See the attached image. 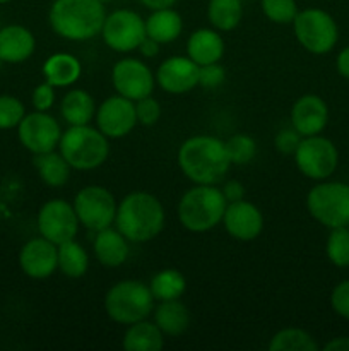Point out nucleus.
Wrapping results in <instances>:
<instances>
[{"mask_svg": "<svg viewBox=\"0 0 349 351\" xmlns=\"http://www.w3.org/2000/svg\"><path fill=\"white\" fill-rule=\"evenodd\" d=\"M177 161L181 173L195 185H218L231 167L226 141L207 134L185 139L178 147Z\"/></svg>", "mask_w": 349, "mask_h": 351, "instance_id": "1", "label": "nucleus"}, {"mask_svg": "<svg viewBox=\"0 0 349 351\" xmlns=\"http://www.w3.org/2000/svg\"><path fill=\"white\" fill-rule=\"evenodd\" d=\"M166 213L156 195L137 191L118 202L115 228L130 243H146L156 239L164 228Z\"/></svg>", "mask_w": 349, "mask_h": 351, "instance_id": "2", "label": "nucleus"}, {"mask_svg": "<svg viewBox=\"0 0 349 351\" xmlns=\"http://www.w3.org/2000/svg\"><path fill=\"white\" fill-rule=\"evenodd\" d=\"M105 19V3L99 0H55L48 14L53 33L67 41L92 40Z\"/></svg>", "mask_w": 349, "mask_h": 351, "instance_id": "3", "label": "nucleus"}, {"mask_svg": "<svg viewBox=\"0 0 349 351\" xmlns=\"http://www.w3.org/2000/svg\"><path fill=\"white\" fill-rule=\"evenodd\" d=\"M228 201L216 185H194L178 201V221L190 233H207L222 221Z\"/></svg>", "mask_w": 349, "mask_h": 351, "instance_id": "4", "label": "nucleus"}, {"mask_svg": "<svg viewBox=\"0 0 349 351\" xmlns=\"http://www.w3.org/2000/svg\"><path fill=\"white\" fill-rule=\"evenodd\" d=\"M58 151L67 160L72 170H96L109 156V139L98 129L88 125H68L62 132Z\"/></svg>", "mask_w": 349, "mask_h": 351, "instance_id": "5", "label": "nucleus"}, {"mask_svg": "<svg viewBox=\"0 0 349 351\" xmlns=\"http://www.w3.org/2000/svg\"><path fill=\"white\" fill-rule=\"evenodd\" d=\"M154 302L149 285L140 280H122L106 291L105 311L116 324L130 326L149 317Z\"/></svg>", "mask_w": 349, "mask_h": 351, "instance_id": "6", "label": "nucleus"}, {"mask_svg": "<svg viewBox=\"0 0 349 351\" xmlns=\"http://www.w3.org/2000/svg\"><path fill=\"white\" fill-rule=\"evenodd\" d=\"M311 218L325 228L349 226V185L342 182H318L307 194Z\"/></svg>", "mask_w": 349, "mask_h": 351, "instance_id": "7", "label": "nucleus"}, {"mask_svg": "<svg viewBox=\"0 0 349 351\" xmlns=\"http://www.w3.org/2000/svg\"><path fill=\"white\" fill-rule=\"evenodd\" d=\"M293 31L298 43L311 55L328 53L334 50L339 40L335 19L318 7L298 10L293 21Z\"/></svg>", "mask_w": 349, "mask_h": 351, "instance_id": "8", "label": "nucleus"}, {"mask_svg": "<svg viewBox=\"0 0 349 351\" xmlns=\"http://www.w3.org/2000/svg\"><path fill=\"white\" fill-rule=\"evenodd\" d=\"M293 156L300 173L315 182L327 180L339 165L337 147L322 134L303 137Z\"/></svg>", "mask_w": 349, "mask_h": 351, "instance_id": "9", "label": "nucleus"}, {"mask_svg": "<svg viewBox=\"0 0 349 351\" xmlns=\"http://www.w3.org/2000/svg\"><path fill=\"white\" fill-rule=\"evenodd\" d=\"M72 206H74L81 226L91 232L96 233L115 225L118 202L106 187L86 185L75 194Z\"/></svg>", "mask_w": 349, "mask_h": 351, "instance_id": "10", "label": "nucleus"}, {"mask_svg": "<svg viewBox=\"0 0 349 351\" xmlns=\"http://www.w3.org/2000/svg\"><path fill=\"white\" fill-rule=\"evenodd\" d=\"M101 38L109 50L116 53H130L142 43L146 33V19L132 9H118L106 14L101 27Z\"/></svg>", "mask_w": 349, "mask_h": 351, "instance_id": "11", "label": "nucleus"}, {"mask_svg": "<svg viewBox=\"0 0 349 351\" xmlns=\"http://www.w3.org/2000/svg\"><path fill=\"white\" fill-rule=\"evenodd\" d=\"M38 232L55 245L74 240L79 233V218L72 202L65 199H50L38 211Z\"/></svg>", "mask_w": 349, "mask_h": 351, "instance_id": "12", "label": "nucleus"}, {"mask_svg": "<svg viewBox=\"0 0 349 351\" xmlns=\"http://www.w3.org/2000/svg\"><path fill=\"white\" fill-rule=\"evenodd\" d=\"M62 127L57 119L48 112L26 113L21 123L17 125V137L24 149L33 154H43L55 151L62 139Z\"/></svg>", "mask_w": 349, "mask_h": 351, "instance_id": "13", "label": "nucleus"}, {"mask_svg": "<svg viewBox=\"0 0 349 351\" xmlns=\"http://www.w3.org/2000/svg\"><path fill=\"white\" fill-rule=\"evenodd\" d=\"M112 84L116 95L137 101L151 96L156 86V77L146 62L140 58L125 57L115 62L112 69Z\"/></svg>", "mask_w": 349, "mask_h": 351, "instance_id": "14", "label": "nucleus"}, {"mask_svg": "<svg viewBox=\"0 0 349 351\" xmlns=\"http://www.w3.org/2000/svg\"><path fill=\"white\" fill-rule=\"evenodd\" d=\"M94 122L108 139H122L135 129V105L120 95L109 96L96 106Z\"/></svg>", "mask_w": 349, "mask_h": 351, "instance_id": "15", "label": "nucleus"}, {"mask_svg": "<svg viewBox=\"0 0 349 351\" xmlns=\"http://www.w3.org/2000/svg\"><path fill=\"white\" fill-rule=\"evenodd\" d=\"M154 77L168 95H187L198 86V65L188 55H173L161 62Z\"/></svg>", "mask_w": 349, "mask_h": 351, "instance_id": "16", "label": "nucleus"}, {"mask_svg": "<svg viewBox=\"0 0 349 351\" xmlns=\"http://www.w3.org/2000/svg\"><path fill=\"white\" fill-rule=\"evenodd\" d=\"M19 267L31 280H47L58 271V245L41 235L27 240L19 252Z\"/></svg>", "mask_w": 349, "mask_h": 351, "instance_id": "17", "label": "nucleus"}, {"mask_svg": "<svg viewBox=\"0 0 349 351\" xmlns=\"http://www.w3.org/2000/svg\"><path fill=\"white\" fill-rule=\"evenodd\" d=\"M221 223L231 239L238 242H252L262 233L263 215L253 202L242 199L228 202Z\"/></svg>", "mask_w": 349, "mask_h": 351, "instance_id": "18", "label": "nucleus"}, {"mask_svg": "<svg viewBox=\"0 0 349 351\" xmlns=\"http://www.w3.org/2000/svg\"><path fill=\"white\" fill-rule=\"evenodd\" d=\"M289 120L301 137L322 134L328 123L327 103L317 95L300 96L291 106Z\"/></svg>", "mask_w": 349, "mask_h": 351, "instance_id": "19", "label": "nucleus"}, {"mask_svg": "<svg viewBox=\"0 0 349 351\" xmlns=\"http://www.w3.org/2000/svg\"><path fill=\"white\" fill-rule=\"evenodd\" d=\"M36 50V38L27 27L10 24L0 29V58L5 64L26 62Z\"/></svg>", "mask_w": 349, "mask_h": 351, "instance_id": "20", "label": "nucleus"}, {"mask_svg": "<svg viewBox=\"0 0 349 351\" xmlns=\"http://www.w3.org/2000/svg\"><path fill=\"white\" fill-rule=\"evenodd\" d=\"M129 240L116 228H105L96 232L92 252L96 261L105 267H120L127 263L130 254Z\"/></svg>", "mask_w": 349, "mask_h": 351, "instance_id": "21", "label": "nucleus"}, {"mask_svg": "<svg viewBox=\"0 0 349 351\" xmlns=\"http://www.w3.org/2000/svg\"><path fill=\"white\" fill-rule=\"evenodd\" d=\"M187 55L198 67L221 62L224 55V40L221 33L214 27L195 29L187 40Z\"/></svg>", "mask_w": 349, "mask_h": 351, "instance_id": "22", "label": "nucleus"}, {"mask_svg": "<svg viewBox=\"0 0 349 351\" xmlns=\"http://www.w3.org/2000/svg\"><path fill=\"white\" fill-rule=\"evenodd\" d=\"M41 72H43L44 81L53 86L55 89L70 88L81 79L82 65L75 55L58 51L44 60Z\"/></svg>", "mask_w": 349, "mask_h": 351, "instance_id": "23", "label": "nucleus"}, {"mask_svg": "<svg viewBox=\"0 0 349 351\" xmlns=\"http://www.w3.org/2000/svg\"><path fill=\"white\" fill-rule=\"evenodd\" d=\"M154 324L164 336L178 338L190 328V311L181 300L157 302L153 308Z\"/></svg>", "mask_w": 349, "mask_h": 351, "instance_id": "24", "label": "nucleus"}, {"mask_svg": "<svg viewBox=\"0 0 349 351\" xmlns=\"http://www.w3.org/2000/svg\"><path fill=\"white\" fill-rule=\"evenodd\" d=\"M96 101L86 89L74 88L65 93L60 101L62 119L68 125H88L96 115Z\"/></svg>", "mask_w": 349, "mask_h": 351, "instance_id": "25", "label": "nucleus"}, {"mask_svg": "<svg viewBox=\"0 0 349 351\" xmlns=\"http://www.w3.org/2000/svg\"><path fill=\"white\" fill-rule=\"evenodd\" d=\"M181 31H183V19L173 7L151 10L149 17L146 19L147 36L156 40L159 45L173 43L180 38Z\"/></svg>", "mask_w": 349, "mask_h": 351, "instance_id": "26", "label": "nucleus"}, {"mask_svg": "<svg viewBox=\"0 0 349 351\" xmlns=\"http://www.w3.org/2000/svg\"><path fill=\"white\" fill-rule=\"evenodd\" d=\"M122 346L125 351H159L164 346V335L154 321L144 319L127 326Z\"/></svg>", "mask_w": 349, "mask_h": 351, "instance_id": "27", "label": "nucleus"}, {"mask_svg": "<svg viewBox=\"0 0 349 351\" xmlns=\"http://www.w3.org/2000/svg\"><path fill=\"white\" fill-rule=\"evenodd\" d=\"M34 167L41 182L51 189H60L70 180L72 167L67 163L60 151H50V153L34 154Z\"/></svg>", "mask_w": 349, "mask_h": 351, "instance_id": "28", "label": "nucleus"}, {"mask_svg": "<svg viewBox=\"0 0 349 351\" xmlns=\"http://www.w3.org/2000/svg\"><path fill=\"white\" fill-rule=\"evenodd\" d=\"M149 290L156 302L180 300L187 290V280L183 274L174 267H166L151 278Z\"/></svg>", "mask_w": 349, "mask_h": 351, "instance_id": "29", "label": "nucleus"}, {"mask_svg": "<svg viewBox=\"0 0 349 351\" xmlns=\"http://www.w3.org/2000/svg\"><path fill=\"white\" fill-rule=\"evenodd\" d=\"M207 19L219 33H228L243 19V0H209Z\"/></svg>", "mask_w": 349, "mask_h": 351, "instance_id": "30", "label": "nucleus"}, {"mask_svg": "<svg viewBox=\"0 0 349 351\" xmlns=\"http://www.w3.org/2000/svg\"><path fill=\"white\" fill-rule=\"evenodd\" d=\"M58 271L72 280H79L89 271L88 250L75 239L58 245Z\"/></svg>", "mask_w": 349, "mask_h": 351, "instance_id": "31", "label": "nucleus"}, {"mask_svg": "<svg viewBox=\"0 0 349 351\" xmlns=\"http://www.w3.org/2000/svg\"><path fill=\"white\" fill-rule=\"evenodd\" d=\"M269 351H318V345L305 329L284 328L270 338Z\"/></svg>", "mask_w": 349, "mask_h": 351, "instance_id": "32", "label": "nucleus"}, {"mask_svg": "<svg viewBox=\"0 0 349 351\" xmlns=\"http://www.w3.org/2000/svg\"><path fill=\"white\" fill-rule=\"evenodd\" d=\"M325 256L335 267H349V226L331 230L325 242Z\"/></svg>", "mask_w": 349, "mask_h": 351, "instance_id": "33", "label": "nucleus"}, {"mask_svg": "<svg viewBox=\"0 0 349 351\" xmlns=\"http://www.w3.org/2000/svg\"><path fill=\"white\" fill-rule=\"evenodd\" d=\"M226 149L231 165L243 167L252 163L253 158L257 156V141L248 134H235L226 141Z\"/></svg>", "mask_w": 349, "mask_h": 351, "instance_id": "34", "label": "nucleus"}, {"mask_svg": "<svg viewBox=\"0 0 349 351\" xmlns=\"http://www.w3.org/2000/svg\"><path fill=\"white\" fill-rule=\"evenodd\" d=\"M263 16L274 24H293L298 14L296 0H260Z\"/></svg>", "mask_w": 349, "mask_h": 351, "instance_id": "35", "label": "nucleus"}, {"mask_svg": "<svg viewBox=\"0 0 349 351\" xmlns=\"http://www.w3.org/2000/svg\"><path fill=\"white\" fill-rule=\"evenodd\" d=\"M24 115H26V108H24L21 99L9 95L0 96V129H14V127L19 125Z\"/></svg>", "mask_w": 349, "mask_h": 351, "instance_id": "36", "label": "nucleus"}, {"mask_svg": "<svg viewBox=\"0 0 349 351\" xmlns=\"http://www.w3.org/2000/svg\"><path fill=\"white\" fill-rule=\"evenodd\" d=\"M133 105H135L137 123L151 127L154 125V123L159 122L163 110H161L159 101H157L156 98H153V95L137 99V101H133Z\"/></svg>", "mask_w": 349, "mask_h": 351, "instance_id": "37", "label": "nucleus"}, {"mask_svg": "<svg viewBox=\"0 0 349 351\" xmlns=\"http://www.w3.org/2000/svg\"><path fill=\"white\" fill-rule=\"evenodd\" d=\"M226 81V71L219 62L198 67V86L205 89H216Z\"/></svg>", "mask_w": 349, "mask_h": 351, "instance_id": "38", "label": "nucleus"}, {"mask_svg": "<svg viewBox=\"0 0 349 351\" xmlns=\"http://www.w3.org/2000/svg\"><path fill=\"white\" fill-rule=\"evenodd\" d=\"M301 139H303V137L298 134V130L289 125L286 127V129H281L279 132L276 134V137H274V147H276L281 154H287V156H289V154H294V151H296Z\"/></svg>", "mask_w": 349, "mask_h": 351, "instance_id": "39", "label": "nucleus"}, {"mask_svg": "<svg viewBox=\"0 0 349 351\" xmlns=\"http://www.w3.org/2000/svg\"><path fill=\"white\" fill-rule=\"evenodd\" d=\"M332 311L349 321V280L341 281L331 293Z\"/></svg>", "mask_w": 349, "mask_h": 351, "instance_id": "40", "label": "nucleus"}, {"mask_svg": "<svg viewBox=\"0 0 349 351\" xmlns=\"http://www.w3.org/2000/svg\"><path fill=\"white\" fill-rule=\"evenodd\" d=\"M31 101H33L34 110H38V112H48L55 105V88L51 84H48L47 81L41 82V84H38L34 88Z\"/></svg>", "mask_w": 349, "mask_h": 351, "instance_id": "41", "label": "nucleus"}, {"mask_svg": "<svg viewBox=\"0 0 349 351\" xmlns=\"http://www.w3.org/2000/svg\"><path fill=\"white\" fill-rule=\"evenodd\" d=\"M221 192L228 202H236L245 199V185L240 180H226L222 184Z\"/></svg>", "mask_w": 349, "mask_h": 351, "instance_id": "42", "label": "nucleus"}, {"mask_svg": "<svg viewBox=\"0 0 349 351\" xmlns=\"http://www.w3.org/2000/svg\"><path fill=\"white\" fill-rule=\"evenodd\" d=\"M159 48H161V45L157 43L156 40H153V38L146 36L142 40V43L139 45V48H137V50H139V53L142 55V57L154 58L157 53H159Z\"/></svg>", "mask_w": 349, "mask_h": 351, "instance_id": "43", "label": "nucleus"}, {"mask_svg": "<svg viewBox=\"0 0 349 351\" xmlns=\"http://www.w3.org/2000/svg\"><path fill=\"white\" fill-rule=\"evenodd\" d=\"M335 67H337L339 74L349 81V47L339 51L337 58H335Z\"/></svg>", "mask_w": 349, "mask_h": 351, "instance_id": "44", "label": "nucleus"}, {"mask_svg": "<svg viewBox=\"0 0 349 351\" xmlns=\"http://www.w3.org/2000/svg\"><path fill=\"white\" fill-rule=\"evenodd\" d=\"M325 351H349V336H339L325 343Z\"/></svg>", "mask_w": 349, "mask_h": 351, "instance_id": "45", "label": "nucleus"}, {"mask_svg": "<svg viewBox=\"0 0 349 351\" xmlns=\"http://www.w3.org/2000/svg\"><path fill=\"white\" fill-rule=\"evenodd\" d=\"M144 7L149 10H159V9H170L177 3V0H139Z\"/></svg>", "mask_w": 349, "mask_h": 351, "instance_id": "46", "label": "nucleus"}, {"mask_svg": "<svg viewBox=\"0 0 349 351\" xmlns=\"http://www.w3.org/2000/svg\"><path fill=\"white\" fill-rule=\"evenodd\" d=\"M99 2H103V3H108V2H113V0H99Z\"/></svg>", "mask_w": 349, "mask_h": 351, "instance_id": "47", "label": "nucleus"}, {"mask_svg": "<svg viewBox=\"0 0 349 351\" xmlns=\"http://www.w3.org/2000/svg\"><path fill=\"white\" fill-rule=\"evenodd\" d=\"M7 2H10V0H0V5H2V3H7Z\"/></svg>", "mask_w": 349, "mask_h": 351, "instance_id": "48", "label": "nucleus"}, {"mask_svg": "<svg viewBox=\"0 0 349 351\" xmlns=\"http://www.w3.org/2000/svg\"><path fill=\"white\" fill-rule=\"evenodd\" d=\"M2 64H3V60H2V58H0V67H2Z\"/></svg>", "mask_w": 349, "mask_h": 351, "instance_id": "49", "label": "nucleus"}, {"mask_svg": "<svg viewBox=\"0 0 349 351\" xmlns=\"http://www.w3.org/2000/svg\"><path fill=\"white\" fill-rule=\"evenodd\" d=\"M243 2H245V0H243Z\"/></svg>", "mask_w": 349, "mask_h": 351, "instance_id": "50", "label": "nucleus"}]
</instances>
